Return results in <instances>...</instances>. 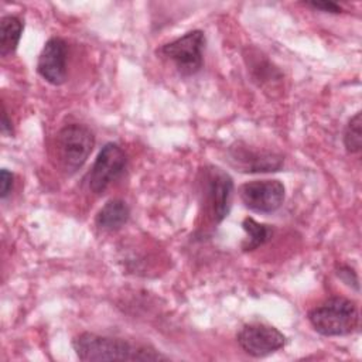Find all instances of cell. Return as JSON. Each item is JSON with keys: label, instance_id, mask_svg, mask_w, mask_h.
Listing matches in <instances>:
<instances>
[{"label": "cell", "instance_id": "6da1fadb", "mask_svg": "<svg viewBox=\"0 0 362 362\" xmlns=\"http://www.w3.org/2000/svg\"><path fill=\"white\" fill-rule=\"evenodd\" d=\"M72 346L83 362L90 361H157L165 359L150 346L133 345L126 339L83 332L74 338Z\"/></svg>", "mask_w": 362, "mask_h": 362}, {"label": "cell", "instance_id": "7a4b0ae2", "mask_svg": "<svg viewBox=\"0 0 362 362\" xmlns=\"http://www.w3.org/2000/svg\"><path fill=\"white\" fill-rule=\"evenodd\" d=\"M358 308L344 297H331L308 313V321L315 332L324 337H344L358 327Z\"/></svg>", "mask_w": 362, "mask_h": 362}, {"label": "cell", "instance_id": "3957f363", "mask_svg": "<svg viewBox=\"0 0 362 362\" xmlns=\"http://www.w3.org/2000/svg\"><path fill=\"white\" fill-rule=\"evenodd\" d=\"M95 144L93 133L83 124L72 123L64 126L55 139V153L61 168L75 174L88 160Z\"/></svg>", "mask_w": 362, "mask_h": 362}, {"label": "cell", "instance_id": "277c9868", "mask_svg": "<svg viewBox=\"0 0 362 362\" xmlns=\"http://www.w3.org/2000/svg\"><path fill=\"white\" fill-rule=\"evenodd\" d=\"M205 34L201 30H192L161 45L156 52L171 61L182 76H191L201 71L204 65Z\"/></svg>", "mask_w": 362, "mask_h": 362}, {"label": "cell", "instance_id": "5b68a950", "mask_svg": "<svg viewBox=\"0 0 362 362\" xmlns=\"http://www.w3.org/2000/svg\"><path fill=\"white\" fill-rule=\"evenodd\" d=\"M202 187L212 222L221 223L230 211L233 181L226 171L209 165L202 170Z\"/></svg>", "mask_w": 362, "mask_h": 362}, {"label": "cell", "instance_id": "8992f818", "mask_svg": "<svg viewBox=\"0 0 362 362\" xmlns=\"http://www.w3.org/2000/svg\"><path fill=\"white\" fill-rule=\"evenodd\" d=\"M126 153L116 143H106L89 173L88 184L93 194H102L113 181H116L126 168Z\"/></svg>", "mask_w": 362, "mask_h": 362}, {"label": "cell", "instance_id": "52a82bcc", "mask_svg": "<svg viewBox=\"0 0 362 362\" xmlns=\"http://www.w3.org/2000/svg\"><path fill=\"white\" fill-rule=\"evenodd\" d=\"M239 346L250 356L263 358L267 356L286 345V335L276 327L252 322L242 327L236 335Z\"/></svg>", "mask_w": 362, "mask_h": 362}, {"label": "cell", "instance_id": "ba28073f", "mask_svg": "<svg viewBox=\"0 0 362 362\" xmlns=\"http://www.w3.org/2000/svg\"><path fill=\"white\" fill-rule=\"evenodd\" d=\"M243 205L257 214H272L277 211L286 197V188L279 180H256L239 188Z\"/></svg>", "mask_w": 362, "mask_h": 362}, {"label": "cell", "instance_id": "9c48e42d", "mask_svg": "<svg viewBox=\"0 0 362 362\" xmlns=\"http://www.w3.org/2000/svg\"><path fill=\"white\" fill-rule=\"evenodd\" d=\"M66 42L59 37H51L38 55L37 72L51 85H62L66 81Z\"/></svg>", "mask_w": 362, "mask_h": 362}, {"label": "cell", "instance_id": "30bf717a", "mask_svg": "<svg viewBox=\"0 0 362 362\" xmlns=\"http://www.w3.org/2000/svg\"><path fill=\"white\" fill-rule=\"evenodd\" d=\"M229 160L233 167L243 173H270L279 171L283 157L266 150H255L245 144H235L229 148Z\"/></svg>", "mask_w": 362, "mask_h": 362}, {"label": "cell", "instance_id": "8fae6325", "mask_svg": "<svg viewBox=\"0 0 362 362\" xmlns=\"http://www.w3.org/2000/svg\"><path fill=\"white\" fill-rule=\"evenodd\" d=\"M130 218V208L129 205L120 199L113 198L109 199L96 214L95 222L96 226L103 230H117L127 223Z\"/></svg>", "mask_w": 362, "mask_h": 362}, {"label": "cell", "instance_id": "7c38bea8", "mask_svg": "<svg viewBox=\"0 0 362 362\" xmlns=\"http://www.w3.org/2000/svg\"><path fill=\"white\" fill-rule=\"evenodd\" d=\"M23 20L17 16H4L0 20V54L1 57H8L16 52L21 34H23Z\"/></svg>", "mask_w": 362, "mask_h": 362}, {"label": "cell", "instance_id": "4fadbf2b", "mask_svg": "<svg viewBox=\"0 0 362 362\" xmlns=\"http://www.w3.org/2000/svg\"><path fill=\"white\" fill-rule=\"evenodd\" d=\"M242 226H243V230L247 235L246 242L242 245V249L245 252L257 249L264 242H267L270 235H272V229L267 225L259 223L253 218H245L243 222H242Z\"/></svg>", "mask_w": 362, "mask_h": 362}, {"label": "cell", "instance_id": "5bb4252c", "mask_svg": "<svg viewBox=\"0 0 362 362\" xmlns=\"http://www.w3.org/2000/svg\"><path fill=\"white\" fill-rule=\"evenodd\" d=\"M344 144L348 153L355 154L362 148V132H361V112H356L346 123L344 132Z\"/></svg>", "mask_w": 362, "mask_h": 362}, {"label": "cell", "instance_id": "9a60e30c", "mask_svg": "<svg viewBox=\"0 0 362 362\" xmlns=\"http://www.w3.org/2000/svg\"><path fill=\"white\" fill-rule=\"evenodd\" d=\"M13 185H14L13 173L3 168L0 173V197H1V199H6L10 195V192L13 191Z\"/></svg>", "mask_w": 362, "mask_h": 362}, {"label": "cell", "instance_id": "2e32d148", "mask_svg": "<svg viewBox=\"0 0 362 362\" xmlns=\"http://www.w3.org/2000/svg\"><path fill=\"white\" fill-rule=\"evenodd\" d=\"M307 6L315 8V10H321L324 13H332V14H338L342 11L341 6L334 3V1H328V0H322V1H307Z\"/></svg>", "mask_w": 362, "mask_h": 362}, {"label": "cell", "instance_id": "e0dca14e", "mask_svg": "<svg viewBox=\"0 0 362 362\" xmlns=\"http://www.w3.org/2000/svg\"><path fill=\"white\" fill-rule=\"evenodd\" d=\"M338 276L346 283V284H354L355 286V288L358 290V277H356V274L354 273V270L351 269V267H348V266H341L339 269H338Z\"/></svg>", "mask_w": 362, "mask_h": 362}, {"label": "cell", "instance_id": "ac0fdd59", "mask_svg": "<svg viewBox=\"0 0 362 362\" xmlns=\"http://www.w3.org/2000/svg\"><path fill=\"white\" fill-rule=\"evenodd\" d=\"M1 133H3V134H13L11 120H8L7 110H6L4 106H3V115H1Z\"/></svg>", "mask_w": 362, "mask_h": 362}]
</instances>
